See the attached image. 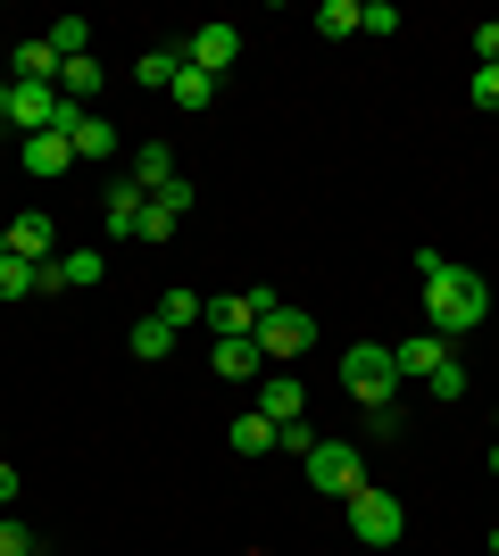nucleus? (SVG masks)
<instances>
[{"label": "nucleus", "mask_w": 499, "mask_h": 556, "mask_svg": "<svg viewBox=\"0 0 499 556\" xmlns=\"http://www.w3.org/2000/svg\"><path fill=\"white\" fill-rule=\"evenodd\" d=\"M100 275H109V257H100V250H67V257H59V291H92Z\"/></svg>", "instance_id": "18"}, {"label": "nucleus", "mask_w": 499, "mask_h": 556, "mask_svg": "<svg viewBox=\"0 0 499 556\" xmlns=\"http://www.w3.org/2000/svg\"><path fill=\"white\" fill-rule=\"evenodd\" d=\"M491 556H499V532H491Z\"/></svg>", "instance_id": "40"}, {"label": "nucleus", "mask_w": 499, "mask_h": 556, "mask_svg": "<svg viewBox=\"0 0 499 556\" xmlns=\"http://www.w3.org/2000/svg\"><path fill=\"white\" fill-rule=\"evenodd\" d=\"M475 109H499V67H475Z\"/></svg>", "instance_id": "34"}, {"label": "nucleus", "mask_w": 499, "mask_h": 556, "mask_svg": "<svg viewBox=\"0 0 499 556\" xmlns=\"http://www.w3.org/2000/svg\"><path fill=\"white\" fill-rule=\"evenodd\" d=\"M42 291V266H25V257H0V300H34Z\"/></svg>", "instance_id": "23"}, {"label": "nucleus", "mask_w": 499, "mask_h": 556, "mask_svg": "<svg viewBox=\"0 0 499 556\" xmlns=\"http://www.w3.org/2000/svg\"><path fill=\"white\" fill-rule=\"evenodd\" d=\"M225 441H234V457H266V448H275V424H266L259 407H250V416H234V424H225Z\"/></svg>", "instance_id": "17"}, {"label": "nucleus", "mask_w": 499, "mask_h": 556, "mask_svg": "<svg viewBox=\"0 0 499 556\" xmlns=\"http://www.w3.org/2000/svg\"><path fill=\"white\" fill-rule=\"evenodd\" d=\"M275 448H291V457H309V448H316V424H309V416H300V424H275Z\"/></svg>", "instance_id": "30"}, {"label": "nucleus", "mask_w": 499, "mask_h": 556, "mask_svg": "<svg viewBox=\"0 0 499 556\" xmlns=\"http://www.w3.org/2000/svg\"><path fill=\"white\" fill-rule=\"evenodd\" d=\"M391 366H400V382H433V374L450 366V341H441V332H416V341L391 349Z\"/></svg>", "instance_id": "10"}, {"label": "nucleus", "mask_w": 499, "mask_h": 556, "mask_svg": "<svg viewBox=\"0 0 499 556\" xmlns=\"http://www.w3.org/2000/svg\"><path fill=\"white\" fill-rule=\"evenodd\" d=\"M150 200H159V208H175V216H191V184H184V175H175V184H159Z\"/></svg>", "instance_id": "32"}, {"label": "nucleus", "mask_w": 499, "mask_h": 556, "mask_svg": "<svg viewBox=\"0 0 499 556\" xmlns=\"http://www.w3.org/2000/svg\"><path fill=\"white\" fill-rule=\"evenodd\" d=\"M275 307H284L275 291H216V300L200 307V325H216V341H234V332H259Z\"/></svg>", "instance_id": "5"}, {"label": "nucleus", "mask_w": 499, "mask_h": 556, "mask_svg": "<svg viewBox=\"0 0 499 556\" xmlns=\"http://www.w3.org/2000/svg\"><path fill=\"white\" fill-rule=\"evenodd\" d=\"M175 67H184V50H142V59H134V75H142V84H175Z\"/></svg>", "instance_id": "25"}, {"label": "nucleus", "mask_w": 499, "mask_h": 556, "mask_svg": "<svg viewBox=\"0 0 499 556\" xmlns=\"http://www.w3.org/2000/svg\"><path fill=\"white\" fill-rule=\"evenodd\" d=\"M391 25H400L391 0H358V34H391Z\"/></svg>", "instance_id": "29"}, {"label": "nucleus", "mask_w": 499, "mask_h": 556, "mask_svg": "<svg viewBox=\"0 0 499 556\" xmlns=\"http://www.w3.org/2000/svg\"><path fill=\"white\" fill-rule=\"evenodd\" d=\"M42 42L59 50V67H67V59H84V50H92V17H59V25L42 34Z\"/></svg>", "instance_id": "20"}, {"label": "nucleus", "mask_w": 499, "mask_h": 556, "mask_svg": "<svg viewBox=\"0 0 499 556\" xmlns=\"http://www.w3.org/2000/svg\"><path fill=\"white\" fill-rule=\"evenodd\" d=\"M341 382H350V399L366 407V416H391V399H400V366H391V349H383V341L341 349Z\"/></svg>", "instance_id": "2"}, {"label": "nucleus", "mask_w": 499, "mask_h": 556, "mask_svg": "<svg viewBox=\"0 0 499 556\" xmlns=\"http://www.w3.org/2000/svg\"><path fill=\"white\" fill-rule=\"evenodd\" d=\"M259 416H266V424H300V416H309V391H300V374H275V366L259 374Z\"/></svg>", "instance_id": "9"}, {"label": "nucleus", "mask_w": 499, "mask_h": 556, "mask_svg": "<svg viewBox=\"0 0 499 556\" xmlns=\"http://www.w3.org/2000/svg\"><path fill=\"white\" fill-rule=\"evenodd\" d=\"M475 59H483V67H499V25H475Z\"/></svg>", "instance_id": "35"}, {"label": "nucleus", "mask_w": 499, "mask_h": 556, "mask_svg": "<svg viewBox=\"0 0 499 556\" xmlns=\"http://www.w3.org/2000/svg\"><path fill=\"white\" fill-rule=\"evenodd\" d=\"M125 175H134V184H142V191L175 184V150H166V141H142V150H134V166H125Z\"/></svg>", "instance_id": "16"}, {"label": "nucleus", "mask_w": 499, "mask_h": 556, "mask_svg": "<svg viewBox=\"0 0 499 556\" xmlns=\"http://www.w3.org/2000/svg\"><path fill=\"white\" fill-rule=\"evenodd\" d=\"M250 341L266 349V366H275V357H309V349H316V316H309V307H275Z\"/></svg>", "instance_id": "6"}, {"label": "nucleus", "mask_w": 499, "mask_h": 556, "mask_svg": "<svg viewBox=\"0 0 499 556\" xmlns=\"http://www.w3.org/2000/svg\"><path fill=\"white\" fill-rule=\"evenodd\" d=\"M216 374H225V382H259L266 374V349L250 341V332H234V341H216V357H209Z\"/></svg>", "instance_id": "12"}, {"label": "nucleus", "mask_w": 499, "mask_h": 556, "mask_svg": "<svg viewBox=\"0 0 499 556\" xmlns=\"http://www.w3.org/2000/svg\"><path fill=\"white\" fill-rule=\"evenodd\" d=\"M142 208H150V191L134 175H117L109 184V232H142Z\"/></svg>", "instance_id": "15"}, {"label": "nucleus", "mask_w": 499, "mask_h": 556, "mask_svg": "<svg viewBox=\"0 0 499 556\" xmlns=\"http://www.w3.org/2000/svg\"><path fill=\"white\" fill-rule=\"evenodd\" d=\"M200 307H209V300H191V291H166V300H159V325L184 332V325H200Z\"/></svg>", "instance_id": "27"}, {"label": "nucleus", "mask_w": 499, "mask_h": 556, "mask_svg": "<svg viewBox=\"0 0 499 556\" xmlns=\"http://www.w3.org/2000/svg\"><path fill=\"white\" fill-rule=\"evenodd\" d=\"M166 349H175V325L142 316V325H134V357H166Z\"/></svg>", "instance_id": "26"}, {"label": "nucleus", "mask_w": 499, "mask_h": 556, "mask_svg": "<svg viewBox=\"0 0 499 556\" xmlns=\"http://www.w3.org/2000/svg\"><path fill=\"white\" fill-rule=\"evenodd\" d=\"M175 225H184V216H175V208H159V200H150V208H142V232H134V241H166V232H175Z\"/></svg>", "instance_id": "31"}, {"label": "nucleus", "mask_w": 499, "mask_h": 556, "mask_svg": "<svg viewBox=\"0 0 499 556\" xmlns=\"http://www.w3.org/2000/svg\"><path fill=\"white\" fill-rule=\"evenodd\" d=\"M425 391H433V399H441V407H458V399H466V366H458V357H450V366L433 374Z\"/></svg>", "instance_id": "28"}, {"label": "nucleus", "mask_w": 499, "mask_h": 556, "mask_svg": "<svg viewBox=\"0 0 499 556\" xmlns=\"http://www.w3.org/2000/svg\"><path fill=\"white\" fill-rule=\"evenodd\" d=\"M0 556H34V532H25V523H0Z\"/></svg>", "instance_id": "33"}, {"label": "nucleus", "mask_w": 499, "mask_h": 556, "mask_svg": "<svg viewBox=\"0 0 499 556\" xmlns=\"http://www.w3.org/2000/svg\"><path fill=\"white\" fill-rule=\"evenodd\" d=\"M59 116H67V100L50 92V84H9V125H17L25 141H34V134H50Z\"/></svg>", "instance_id": "7"}, {"label": "nucleus", "mask_w": 499, "mask_h": 556, "mask_svg": "<svg viewBox=\"0 0 499 556\" xmlns=\"http://www.w3.org/2000/svg\"><path fill=\"white\" fill-rule=\"evenodd\" d=\"M9 498H17V473H9V465H0V507H9Z\"/></svg>", "instance_id": "36"}, {"label": "nucleus", "mask_w": 499, "mask_h": 556, "mask_svg": "<svg viewBox=\"0 0 499 556\" xmlns=\"http://www.w3.org/2000/svg\"><path fill=\"white\" fill-rule=\"evenodd\" d=\"M9 84H50L59 92V50L34 34V42H17V59H9Z\"/></svg>", "instance_id": "13"}, {"label": "nucleus", "mask_w": 499, "mask_h": 556, "mask_svg": "<svg viewBox=\"0 0 499 556\" xmlns=\"http://www.w3.org/2000/svg\"><path fill=\"white\" fill-rule=\"evenodd\" d=\"M9 257H25V266H50V216L42 208H25V216H9Z\"/></svg>", "instance_id": "11"}, {"label": "nucleus", "mask_w": 499, "mask_h": 556, "mask_svg": "<svg viewBox=\"0 0 499 556\" xmlns=\"http://www.w3.org/2000/svg\"><path fill=\"white\" fill-rule=\"evenodd\" d=\"M491 473H499V448H491Z\"/></svg>", "instance_id": "39"}, {"label": "nucleus", "mask_w": 499, "mask_h": 556, "mask_svg": "<svg viewBox=\"0 0 499 556\" xmlns=\"http://www.w3.org/2000/svg\"><path fill=\"white\" fill-rule=\"evenodd\" d=\"M92 92H100V59L84 50V59H67V67H59V100H75V109H84Z\"/></svg>", "instance_id": "19"}, {"label": "nucleus", "mask_w": 499, "mask_h": 556, "mask_svg": "<svg viewBox=\"0 0 499 556\" xmlns=\"http://www.w3.org/2000/svg\"><path fill=\"white\" fill-rule=\"evenodd\" d=\"M483 316H491V282H483L475 266H441V275L425 282V332H441V341H466Z\"/></svg>", "instance_id": "1"}, {"label": "nucleus", "mask_w": 499, "mask_h": 556, "mask_svg": "<svg viewBox=\"0 0 499 556\" xmlns=\"http://www.w3.org/2000/svg\"><path fill=\"white\" fill-rule=\"evenodd\" d=\"M341 507H350V540H358V548H400L408 515H400L391 490H358V498H341Z\"/></svg>", "instance_id": "3"}, {"label": "nucleus", "mask_w": 499, "mask_h": 556, "mask_svg": "<svg viewBox=\"0 0 499 556\" xmlns=\"http://www.w3.org/2000/svg\"><path fill=\"white\" fill-rule=\"evenodd\" d=\"M67 141H75V159H109V150H117V134H109V125H100L92 109L75 116V134H67Z\"/></svg>", "instance_id": "21"}, {"label": "nucleus", "mask_w": 499, "mask_h": 556, "mask_svg": "<svg viewBox=\"0 0 499 556\" xmlns=\"http://www.w3.org/2000/svg\"><path fill=\"white\" fill-rule=\"evenodd\" d=\"M17 166H25V175H67V166H75V141L67 134H34L17 150Z\"/></svg>", "instance_id": "14"}, {"label": "nucleus", "mask_w": 499, "mask_h": 556, "mask_svg": "<svg viewBox=\"0 0 499 556\" xmlns=\"http://www.w3.org/2000/svg\"><path fill=\"white\" fill-rule=\"evenodd\" d=\"M166 100H184V109H209V100H216V75H200V67H175Z\"/></svg>", "instance_id": "22"}, {"label": "nucleus", "mask_w": 499, "mask_h": 556, "mask_svg": "<svg viewBox=\"0 0 499 556\" xmlns=\"http://www.w3.org/2000/svg\"><path fill=\"white\" fill-rule=\"evenodd\" d=\"M0 125H9V84H0Z\"/></svg>", "instance_id": "37"}, {"label": "nucleus", "mask_w": 499, "mask_h": 556, "mask_svg": "<svg viewBox=\"0 0 499 556\" xmlns=\"http://www.w3.org/2000/svg\"><path fill=\"white\" fill-rule=\"evenodd\" d=\"M300 465H309V490H325V498H358L366 490V465H358L350 441H316Z\"/></svg>", "instance_id": "4"}, {"label": "nucleus", "mask_w": 499, "mask_h": 556, "mask_svg": "<svg viewBox=\"0 0 499 556\" xmlns=\"http://www.w3.org/2000/svg\"><path fill=\"white\" fill-rule=\"evenodd\" d=\"M234 59H241V25H191L184 67H200V75H225Z\"/></svg>", "instance_id": "8"}, {"label": "nucleus", "mask_w": 499, "mask_h": 556, "mask_svg": "<svg viewBox=\"0 0 499 556\" xmlns=\"http://www.w3.org/2000/svg\"><path fill=\"white\" fill-rule=\"evenodd\" d=\"M316 34H325V42L358 34V0H325V9H316Z\"/></svg>", "instance_id": "24"}, {"label": "nucleus", "mask_w": 499, "mask_h": 556, "mask_svg": "<svg viewBox=\"0 0 499 556\" xmlns=\"http://www.w3.org/2000/svg\"><path fill=\"white\" fill-rule=\"evenodd\" d=\"M0 257H9V225H0Z\"/></svg>", "instance_id": "38"}]
</instances>
